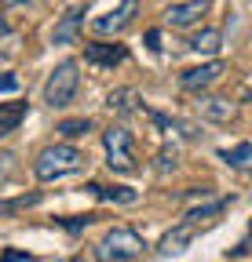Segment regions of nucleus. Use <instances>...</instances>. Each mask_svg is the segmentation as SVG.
<instances>
[{"label":"nucleus","mask_w":252,"mask_h":262,"mask_svg":"<svg viewBox=\"0 0 252 262\" xmlns=\"http://www.w3.org/2000/svg\"><path fill=\"white\" fill-rule=\"evenodd\" d=\"M103 149H106V164H110V171H135L139 164H135V139H132V131L124 127V124H110L103 131Z\"/></svg>","instance_id":"4"},{"label":"nucleus","mask_w":252,"mask_h":262,"mask_svg":"<svg viewBox=\"0 0 252 262\" xmlns=\"http://www.w3.org/2000/svg\"><path fill=\"white\" fill-rule=\"evenodd\" d=\"M26 113H29V102H0V139H8L11 131H18Z\"/></svg>","instance_id":"15"},{"label":"nucleus","mask_w":252,"mask_h":262,"mask_svg":"<svg viewBox=\"0 0 252 262\" xmlns=\"http://www.w3.org/2000/svg\"><path fill=\"white\" fill-rule=\"evenodd\" d=\"M81 22H84V4H73L66 15L55 22L51 40H55V44H77V40H81Z\"/></svg>","instance_id":"9"},{"label":"nucleus","mask_w":252,"mask_h":262,"mask_svg":"<svg viewBox=\"0 0 252 262\" xmlns=\"http://www.w3.org/2000/svg\"><path fill=\"white\" fill-rule=\"evenodd\" d=\"M227 204H230V196H219V201H212V204L190 208V211H186V219H183V222H190V226H198L201 219H212V215H219V211H227Z\"/></svg>","instance_id":"18"},{"label":"nucleus","mask_w":252,"mask_h":262,"mask_svg":"<svg viewBox=\"0 0 252 262\" xmlns=\"http://www.w3.org/2000/svg\"><path fill=\"white\" fill-rule=\"evenodd\" d=\"M70 262H84V258H70Z\"/></svg>","instance_id":"27"},{"label":"nucleus","mask_w":252,"mask_h":262,"mask_svg":"<svg viewBox=\"0 0 252 262\" xmlns=\"http://www.w3.org/2000/svg\"><path fill=\"white\" fill-rule=\"evenodd\" d=\"M59 135L62 139H81V135H88V131H91V120L88 117H73V120H59Z\"/></svg>","instance_id":"20"},{"label":"nucleus","mask_w":252,"mask_h":262,"mask_svg":"<svg viewBox=\"0 0 252 262\" xmlns=\"http://www.w3.org/2000/svg\"><path fill=\"white\" fill-rule=\"evenodd\" d=\"M33 204H41V193L8 196V201H0V219H4V215H15V211H26V208H33Z\"/></svg>","instance_id":"19"},{"label":"nucleus","mask_w":252,"mask_h":262,"mask_svg":"<svg viewBox=\"0 0 252 262\" xmlns=\"http://www.w3.org/2000/svg\"><path fill=\"white\" fill-rule=\"evenodd\" d=\"M216 157L223 164H230V168H252V142H238L230 149H219Z\"/></svg>","instance_id":"17"},{"label":"nucleus","mask_w":252,"mask_h":262,"mask_svg":"<svg viewBox=\"0 0 252 262\" xmlns=\"http://www.w3.org/2000/svg\"><path fill=\"white\" fill-rule=\"evenodd\" d=\"M88 193H91V196H99V201H110V204H135V201H139V189H128V186L88 182Z\"/></svg>","instance_id":"13"},{"label":"nucleus","mask_w":252,"mask_h":262,"mask_svg":"<svg viewBox=\"0 0 252 262\" xmlns=\"http://www.w3.org/2000/svg\"><path fill=\"white\" fill-rule=\"evenodd\" d=\"M157 168H161V171L176 168V149H161V153H157Z\"/></svg>","instance_id":"22"},{"label":"nucleus","mask_w":252,"mask_h":262,"mask_svg":"<svg viewBox=\"0 0 252 262\" xmlns=\"http://www.w3.org/2000/svg\"><path fill=\"white\" fill-rule=\"evenodd\" d=\"M194 241V226L190 222H179L176 229H168V233L161 237V244H157V251L161 255H179V251H186V244Z\"/></svg>","instance_id":"12"},{"label":"nucleus","mask_w":252,"mask_h":262,"mask_svg":"<svg viewBox=\"0 0 252 262\" xmlns=\"http://www.w3.org/2000/svg\"><path fill=\"white\" fill-rule=\"evenodd\" d=\"M99 215H62V219H55L62 229H70V233H81V229H88L91 222H95Z\"/></svg>","instance_id":"21"},{"label":"nucleus","mask_w":252,"mask_h":262,"mask_svg":"<svg viewBox=\"0 0 252 262\" xmlns=\"http://www.w3.org/2000/svg\"><path fill=\"white\" fill-rule=\"evenodd\" d=\"M146 48H150V51H161V33H157V29L146 33Z\"/></svg>","instance_id":"24"},{"label":"nucleus","mask_w":252,"mask_h":262,"mask_svg":"<svg viewBox=\"0 0 252 262\" xmlns=\"http://www.w3.org/2000/svg\"><path fill=\"white\" fill-rule=\"evenodd\" d=\"M194 110H198V117H201V120H212V124H230L238 106L230 102V98H223V95L198 91V102H194Z\"/></svg>","instance_id":"5"},{"label":"nucleus","mask_w":252,"mask_h":262,"mask_svg":"<svg viewBox=\"0 0 252 262\" xmlns=\"http://www.w3.org/2000/svg\"><path fill=\"white\" fill-rule=\"evenodd\" d=\"M0 91H18V77L15 73H0Z\"/></svg>","instance_id":"23"},{"label":"nucleus","mask_w":252,"mask_h":262,"mask_svg":"<svg viewBox=\"0 0 252 262\" xmlns=\"http://www.w3.org/2000/svg\"><path fill=\"white\" fill-rule=\"evenodd\" d=\"M84 160H88V157H84L77 146H70V142H55V146H48V149L37 153V160H33V175H37L41 182H55V179L77 175V171L84 168Z\"/></svg>","instance_id":"1"},{"label":"nucleus","mask_w":252,"mask_h":262,"mask_svg":"<svg viewBox=\"0 0 252 262\" xmlns=\"http://www.w3.org/2000/svg\"><path fill=\"white\" fill-rule=\"evenodd\" d=\"M150 113V120L157 124V127H165V131H179L183 139H198L201 131L194 127V124H186V120H179V117H168V113H157V110H146Z\"/></svg>","instance_id":"16"},{"label":"nucleus","mask_w":252,"mask_h":262,"mask_svg":"<svg viewBox=\"0 0 252 262\" xmlns=\"http://www.w3.org/2000/svg\"><path fill=\"white\" fill-rule=\"evenodd\" d=\"M29 262V258H33V255H26V251H4V258H0V262Z\"/></svg>","instance_id":"25"},{"label":"nucleus","mask_w":252,"mask_h":262,"mask_svg":"<svg viewBox=\"0 0 252 262\" xmlns=\"http://www.w3.org/2000/svg\"><path fill=\"white\" fill-rule=\"evenodd\" d=\"M143 248H146V241L135 233L132 226H113L95 244V258L99 262H132V258L143 255Z\"/></svg>","instance_id":"2"},{"label":"nucleus","mask_w":252,"mask_h":262,"mask_svg":"<svg viewBox=\"0 0 252 262\" xmlns=\"http://www.w3.org/2000/svg\"><path fill=\"white\" fill-rule=\"evenodd\" d=\"M223 77V62H205V66H190L179 73V88L183 91H205Z\"/></svg>","instance_id":"7"},{"label":"nucleus","mask_w":252,"mask_h":262,"mask_svg":"<svg viewBox=\"0 0 252 262\" xmlns=\"http://www.w3.org/2000/svg\"><path fill=\"white\" fill-rule=\"evenodd\" d=\"M77 88H81V66L73 58H66V62H59L55 70L48 73V80H44V102L51 110H66L77 98Z\"/></svg>","instance_id":"3"},{"label":"nucleus","mask_w":252,"mask_h":262,"mask_svg":"<svg viewBox=\"0 0 252 262\" xmlns=\"http://www.w3.org/2000/svg\"><path fill=\"white\" fill-rule=\"evenodd\" d=\"M186 48H190L194 55H219V48H223V33H219L216 26H205L201 33H194V37H190V44H186Z\"/></svg>","instance_id":"14"},{"label":"nucleus","mask_w":252,"mask_h":262,"mask_svg":"<svg viewBox=\"0 0 252 262\" xmlns=\"http://www.w3.org/2000/svg\"><path fill=\"white\" fill-rule=\"evenodd\" d=\"M84 58H88L91 66L113 70V66H121L124 58H128V48H124V44H88V48H84Z\"/></svg>","instance_id":"10"},{"label":"nucleus","mask_w":252,"mask_h":262,"mask_svg":"<svg viewBox=\"0 0 252 262\" xmlns=\"http://www.w3.org/2000/svg\"><path fill=\"white\" fill-rule=\"evenodd\" d=\"M208 4H212V0H183V4H172V8L165 11V22L176 26V29L198 26V22L208 15Z\"/></svg>","instance_id":"8"},{"label":"nucleus","mask_w":252,"mask_h":262,"mask_svg":"<svg viewBox=\"0 0 252 262\" xmlns=\"http://www.w3.org/2000/svg\"><path fill=\"white\" fill-rule=\"evenodd\" d=\"M106 106H110L117 117H132V113H139V110H143L139 91H135V88H113V91L106 95Z\"/></svg>","instance_id":"11"},{"label":"nucleus","mask_w":252,"mask_h":262,"mask_svg":"<svg viewBox=\"0 0 252 262\" xmlns=\"http://www.w3.org/2000/svg\"><path fill=\"white\" fill-rule=\"evenodd\" d=\"M135 15H139V0H121V8L117 11H110V15H99L95 22H91V29L95 33H124L132 22H135Z\"/></svg>","instance_id":"6"},{"label":"nucleus","mask_w":252,"mask_h":262,"mask_svg":"<svg viewBox=\"0 0 252 262\" xmlns=\"http://www.w3.org/2000/svg\"><path fill=\"white\" fill-rule=\"evenodd\" d=\"M8 33H11V26H8V18H4V15H0V37H8Z\"/></svg>","instance_id":"26"}]
</instances>
